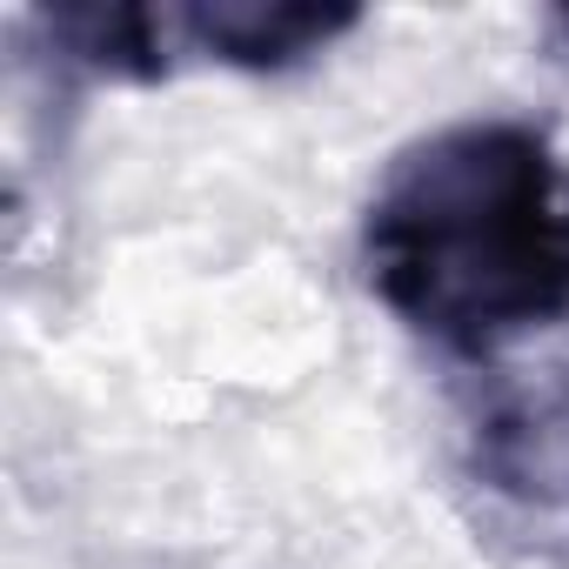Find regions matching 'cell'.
I'll list each match as a JSON object with an SVG mask.
<instances>
[{
  "mask_svg": "<svg viewBox=\"0 0 569 569\" xmlns=\"http://www.w3.org/2000/svg\"><path fill=\"white\" fill-rule=\"evenodd\" d=\"M356 28L362 8H342V0H188L181 8L188 61L234 68V74L309 68Z\"/></svg>",
  "mask_w": 569,
  "mask_h": 569,
  "instance_id": "obj_2",
  "label": "cell"
},
{
  "mask_svg": "<svg viewBox=\"0 0 569 569\" xmlns=\"http://www.w3.org/2000/svg\"><path fill=\"white\" fill-rule=\"evenodd\" d=\"M369 296L449 356H502L569 322V154L536 121L409 141L362 208Z\"/></svg>",
  "mask_w": 569,
  "mask_h": 569,
  "instance_id": "obj_1",
  "label": "cell"
},
{
  "mask_svg": "<svg viewBox=\"0 0 569 569\" xmlns=\"http://www.w3.org/2000/svg\"><path fill=\"white\" fill-rule=\"evenodd\" d=\"M34 34L61 68L114 88H154L188 68L181 8L161 0H61L34 14Z\"/></svg>",
  "mask_w": 569,
  "mask_h": 569,
  "instance_id": "obj_3",
  "label": "cell"
},
{
  "mask_svg": "<svg viewBox=\"0 0 569 569\" xmlns=\"http://www.w3.org/2000/svg\"><path fill=\"white\" fill-rule=\"evenodd\" d=\"M476 462L496 489L536 502V509H569V422L549 409H509L489 416L476 436Z\"/></svg>",
  "mask_w": 569,
  "mask_h": 569,
  "instance_id": "obj_4",
  "label": "cell"
},
{
  "mask_svg": "<svg viewBox=\"0 0 569 569\" xmlns=\"http://www.w3.org/2000/svg\"><path fill=\"white\" fill-rule=\"evenodd\" d=\"M549 34H556V41L569 48V8H562V14H549Z\"/></svg>",
  "mask_w": 569,
  "mask_h": 569,
  "instance_id": "obj_5",
  "label": "cell"
}]
</instances>
